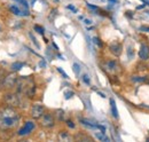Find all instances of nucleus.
<instances>
[{"instance_id": "obj_15", "label": "nucleus", "mask_w": 149, "mask_h": 142, "mask_svg": "<svg viewBox=\"0 0 149 142\" xmlns=\"http://www.w3.org/2000/svg\"><path fill=\"white\" fill-rule=\"evenodd\" d=\"M5 78H6V73H5V71L0 69V87L3 86V80H5Z\"/></svg>"}, {"instance_id": "obj_34", "label": "nucleus", "mask_w": 149, "mask_h": 142, "mask_svg": "<svg viewBox=\"0 0 149 142\" xmlns=\"http://www.w3.org/2000/svg\"><path fill=\"white\" fill-rule=\"evenodd\" d=\"M85 23H86V24H91V21H90V19H85Z\"/></svg>"}, {"instance_id": "obj_28", "label": "nucleus", "mask_w": 149, "mask_h": 142, "mask_svg": "<svg viewBox=\"0 0 149 142\" xmlns=\"http://www.w3.org/2000/svg\"><path fill=\"white\" fill-rule=\"evenodd\" d=\"M30 37H31V39H32V41H33V44H35V45H36L37 47H39V44H38V42H37V40H36V38H35V37H33V36H32V35H31V33H30Z\"/></svg>"}, {"instance_id": "obj_20", "label": "nucleus", "mask_w": 149, "mask_h": 142, "mask_svg": "<svg viewBox=\"0 0 149 142\" xmlns=\"http://www.w3.org/2000/svg\"><path fill=\"white\" fill-rule=\"evenodd\" d=\"M127 55H129V58H133V55H134V53H133V48L132 47H129V49H127Z\"/></svg>"}, {"instance_id": "obj_17", "label": "nucleus", "mask_w": 149, "mask_h": 142, "mask_svg": "<svg viewBox=\"0 0 149 142\" xmlns=\"http://www.w3.org/2000/svg\"><path fill=\"white\" fill-rule=\"evenodd\" d=\"M76 139H79L81 141H92V139L86 135H76Z\"/></svg>"}, {"instance_id": "obj_23", "label": "nucleus", "mask_w": 149, "mask_h": 142, "mask_svg": "<svg viewBox=\"0 0 149 142\" xmlns=\"http://www.w3.org/2000/svg\"><path fill=\"white\" fill-rule=\"evenodd\" d=\"M93 40H94V42H95V44H96L99 47H102V42H101V40H100L99 38H94Z\"/></svg>"}, {"instance_id": "obj_31", "label": "nucleus", "mask_w": 149, "mask_h": 142, "mask_svg": "<svg viewBox=\"0 0 149 142\" xmlns=\"http://www.w3.org/2000/svg\"><path fill=\"white\" fill-rule=\"evenodd\" d=\"M68 8H69V9H71V10H74V12H77V9L74 8V6H71V5H69V6H68Z\"/></svg>"}, {"instance_id": "obj_16", "label": "nucleus", "mask_w": 149, "mask_h": 142, "mask_svg": "<svg viewBox=\"0 0 149 142\" xmlns=\"http://www.w3.org/2000/svg\"><path fill=\"white\" fill-rule=\"evenodd\" d=\"M95 136H96L99 140H102V141H109V139L104 136V133H102V134H100V133H96V134H95Z\"/></svg>"}, {"instance_id": "obj_7", "label": "nucleus", "mask_w": 149, "mask_h": 142, "mask_svg": "<svg viewBox=\"0 0 149 142\" xmlns=\"http://www.w3.org/2000/svg\"><path fill=\"white\" fill-rule=\"evenodd\" d=\"M109 49H110V53L115 56H120V54L123 52V45L118 41H113L109 45Z\"/></svg>"}, {"instance_id": "obj_21", "label": "nucleus", "mask_w": 149, "mask_h": 142, "mask_svg": "<svg viewBox=\"0 0 149 142\" xmlns=\"http://www.w3.org/2000/svg\"><path fill=\"white\" fill-rule=\"evenodd\" d=\"M56 13H57V10L56 9H52V12H51V15L48 16L49 17V19H54L56 16Z\"/></svg>"}, {"instance_id": "obj_19", "label": "nucleus", "mask_w": 149, "mask_h": 142, "mask_svg": "<svg viewBox=\"0 0 149 142\" xmlns=\"http://www.w3.org/2000/svg\"><path fill=\"white\" fill-rule=\"evenodd\" d=\"M74 72L76 74H78V73L80 72V67H79V64H77V63L74 64Z\"/></svg>"}, {"instance_id": "obj_18", "label": "nucleus", "mask_w": 149, "mask_h": 142, "mask_svg": "<svg viewBox=\"0 0 149 142\" xmlns=\"http://www.w3.org/2000/svg\"><path fill=\"white\" fill-rule=\"evenodd\" d=\"M35 30L37 31L38 33H40V35H44V28H41L40 25H35Z\"/></svg>"}, {"instance_id": "obj_3", "label": "nucleus", "mask_w": 149, "mask_h": 142, "mask_svg": "<svg viewBox=\"0 0 149 142\" xmlns=\"http://www.w3.org/2000/svg\"><path fill=\"white\" fill-rule=\"evenodd\" d=\"M55 124V119H54V116L52 113H44L40 118V125L42 127H46V128H51L53 127Z\"/></svg>"}, {"instance_id": "obj_2", "label": "nucleus", "mask_w": 149, "mask_h": 142, "mask_svg": "<svg viewBox=\"0 0 149 142\" xmlns=\"http://www.w3.org/2000/svg\"><path fill=\"white\" fill-rule=\"evenodd\" d=\"M19 94L17 93H8L5 96V101L9 106H19L21 103V99H19Z\"/></svg>"}, {"instance_id": "obj_25", "label": "nucleus", "mask_w": 149, "mask_h": 142, "mask_svg": "<svg viewBox=\"0 0 149 142\" xmlns=\"http://www.w3.org/2000/svg\"><path fill=\"white\" fill-rule=\"evenodd\" d=\"M83 80H84V81H85V83H86V84H90V81H91V80H90V78H88V76H87V74H84V76H83Z\"/></svg>"}, {"instance_id": "obj_5", "label": "nucleus", "mask_w": 149, "mask_h": 142, "mask_svg": "<svg viewBox=\"0 0 149 142\" xmlns=\"http://www.w3.org/2000/svg\"><path fill=\"white\" fill-rule=\"evenodd\" d=\"M33 128H35V123L31 122V120H28V122H25V124L23 125V126L19 129L17 134L21 135V136H23V135H28V134H30V133L33 131Z\"/></svg>"}, {"instance_id": "obj_12", "label": "nucleus", "mask_w": 149, "mask_h": 142, "mask_svg": "<svg viewBox=\"0 0 149 142\" xmlns=\"http://www.w3.org/2000/svg\"><path fill=\"white\" fill-rule=\"evenodd\" d=\"M23 68V63H21V62H14L13 64H12V70L14 71H19L21 70Z\"/></svg>"}, {"instance_id": "obj_24", "label": "nucleus", "mask_w": 149, "mask_h": 142, "mask_svg": "<svg viewBox=\"0 0 149 142\" xmlns=\"http://www.w3.org/2000/svg\"><path fill=\"white\" fill-rule=\"evenodd\" d=\"M15 1H19V3L22 5V6H24L25 8H28V2L25 1V0H15Z\"/></svg>"}, {"instance_id": "obj_35", "label": "nucleus", "mask_w": 149, "mask_h": 142, "mask_svg": "<svg viewBox=\"0 0 149 142\" xmlns=\"http://www.w3.org/2000/svg\"><path fill=\"white\" fill-rule=\"evenodd\" d=\"M109 2H118V0H108Z\"/></svg>"}, {"instance_id": "obj_10", "label": "nucleus", "mask_w": 149, "mask_h": 142, "mask_svg": "<svg viewBox=\"0 0 149 142\" xmlns=\"http://www.w3.org/2000/svg\"><path fill=\"white\" fill-rule=\"evenodd\" d=\"M131 79L132 81H135V83H147L149 77L148 76H133Z\"/></svg>"}, {"instance_id": "obj_32", "label": "nucleus", "mask_w": 149, "mask_h": 142, "mask_svg": "<svg viewBox=\"0 0 149 142\" xmlns=\"http://www.w3.org/2000/svg\"><path fill=\"white\" fill-rule=\"evenodd\" d=\"M39 65H40V67H45L46 64H45V62H44V61H41V62L39 63Z\"/></svg>"}, {"instance_id": "obj_26", "label": "nucleus", "mask_w": 149, "mask_h": 142, "mask_svg": "<svg viewBox=\"0 0 149 142\" xmlns=\"http://www.w3.org/2000/svg\"><path fill=\"white\" fill-rule=\"evenodd\" d=\"M57 71H58V72H60V73H62V76H63V77H64V78H68V74H67V73H65V72H64V71L62 70V69H61V68H57Z\"/></svg>"}, {"instance_id": "obj_22", "label": "nucleus", "mask_w": 149, "mask_h": 142, "mask_svg": "<svg viewBox=\"0 0 149 142\" xmlns=\"http://www.w3.org/2000/svg\"><path fill=\"white\" fill-rule=\"evenodd\" d=\"M72 95H74V92H65V93H64V97H65L67 100L70 99Z\"/></svg>"}, {"instance_id": "obj_27", "label": "nucleus", "mask_w": 149, "mask_h": 142, "mask_svg": "<svg viewBox=\"0 0 149 142\" xmlns=\"http://www.w3.org/2000/svg\"><path fill=\"white\" fill-rule=\"evenodd\" d=\"M67 125H68L70 128H74V124L72 120H67Z\"/></svg>"}, {"instance_id": "obj_9", "label": "nucleus", "mask_w": 149, "mask_h": 142, "mask_svg": "<svg viewBox=\"0 0 149 142\" xmlns=\"http://www.w3.org/2000/svg\"><path fill=\"white\" fill-rule=\"evenodd\" d=\"M103 69L107 71V72H109V73H115L116 71L118 70V64H117V62L116 61H107L104 64H103Z\"/></svg>"}, {"instance_id": "obj_30", "label": "nucleus", "mask_w": 149, "mask_h": 142, "mask_svg": "<svg viewBox=\"0 0 149 142\" xmlns=\"http://www.w3.org/2000/svg\"><path fill=\"white\" fill-rule=\"evenodd\" d=\"M87 7H88V8H91V9H97V7H96V6L90 5V3H87Z\"/></svg>"}, {"instance_id": "obj_14", "label": "nucleus", "mask_w": 149, "mask_h": 142, "mask_svg": "<svg viewBox=\"0 0 149 142\" xmlns=\"http://www.w3.org/2000/svg\"><path fill=\"white\" fill-rule=\"evenodd\" d=\"M56 116L58 120H64V111L63 110H56Z\"/></svg>"}, {"instance_id": "obj_4", "label": "nucleus", "mask_w": 149, "mask_h": 142, "mask_svg": "<svg viewBox=\"0 0 149 142\" xmlns=\"http://www.w3.org/2000/svg\"><path fill=\"white\" fill-rule=\"evenodd\" d=\"M44 113H45V108L42 104H33L31 106L30 115L33 119H40Z\"/></svg>"}, {"instance_id": "obj_6", "label": "nucleus", "mask_w": 149, "mask_h": 142, "mask_svg": "<svg viewBox=\"0 0 149 142\" xmlns=\"http://www.w3.org/2000/svg\"><path fill=\"white\" fill-rule=\"evenodd\" d=\"M16 81H17V76L16 74H14V73L7 74L5 80H3V86L6 88H12L16 85Z\"/></svg>"}, {"instance_id": "obj_29", "label": "nucleus", "mask_w": 149, "mask_h": 142, "mask_svg": "<svg viewBox=\"0 0 149 142\" xmlns=\"http://www.w3.org/2000/svg\"><path fill=\"white\" fill-rule=\"evenodd\" d=\"M141 31H146V32H149V26H141L140 28Z\"/></svg>"}, {"instance_id": "obj_8", "label": "nucleus", "mask_w": 149, "mask_h": 142, "mask_svg": "<svg viewBox=\"0 0 149 142\" xmlns=\"http://www.w3.org/2000/svg\"><path fill=\"white\" fill-rule=\"evenodd\" d=\"M139 57L141 61H148L149 60V46L147 44H142L139 49Z\"/></svg>"}, {"instance_id": "obj_1", "label": "nucleus", "mask_w": 149, "mask_h": 142, "mask_svg": "<svg viewBox=\"0 0 149 142\" xmlns=\"http://www.w3.org/2000/svg\"><path fill=\"white\" fill-rule=\"evenodd\" d=\"M19 123V115L13 109V106L0 110V129H12Z\"/></svg>"}, {"instance_id": "obj_13", "label": "nucleus", "mask_w": 149, "mask_h": 142, "mask_svg": "<svg viewBox=\"0 0 149 142\" xmlns=\"http://www.w3.org/2000/svg\"><path fill=\"white\" fill-rule=\"evenodd\" d=\"M10 12L15 15H22V12L19 10V8L17 6H10Z\"/></svg>"}, {"instance_id": "obj_11", "label": "nucleus", "mask_w": 149, "mask_h": 142, "mask_svg": "<svg viewBox=\"0 0 149 142\" xmlns=\"http://www.w3.org/2000/svg\"><path fill=\"white\" fill-rule=\"evenodd\" d=\"M110 106H111V113L115 118H118V110L116 106V102L113 99H110Z\"/></svg>"}, {"instance_id": "obj_33", "label": "nucleus", "mask_w": 149, "mask_h": 142, "mask_svg": "<svg viewBox=\"0 0 149 142\" xmlns=\"http://www.w3.org/2000/svg\"><path fill=\"white\" fill-rule=\"evenodd\" d=\"M126 15H127L129 17H132V14H131V12H126Z\"/></svg>"}]
</instances>
